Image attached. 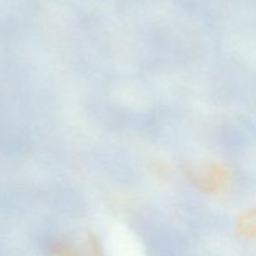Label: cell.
I'll return each mask as SVG.
<instances>
[{
	"instance_id": "2",
	"label": "cell",
	"mask_w": 256,
	"mask_h": 256,
	"mask_svg": "<svg viewBox=\"0 0 256 256\" xmlns=\"http://www.w3.org/2000/svg\"><path fill=\"white\" fill-rule=\"evenodd\" d=\"M88 248H89V256H102L99 242L95 236H90L88 239ZM50 250H52V254L54 256H85L76 248L72 246V244L64 242H54Z\"/></svg>"
},
{
	"instance_id": "1",
	"label": "cell",
	"mask_w": 256,
	"mask_h": 256,
	"mask_svg": "<svg viewBox=\"0 0 256 256\" xmlns=\"http://www.w3.org/2000/svg\"><path fill=\"white\" fill-rule=\"evenodd\" d=\"M186 172L195 186L205 192H219L229 179L226 169L218 164L189 168Z\"/></svg>"
}]
</instances>
